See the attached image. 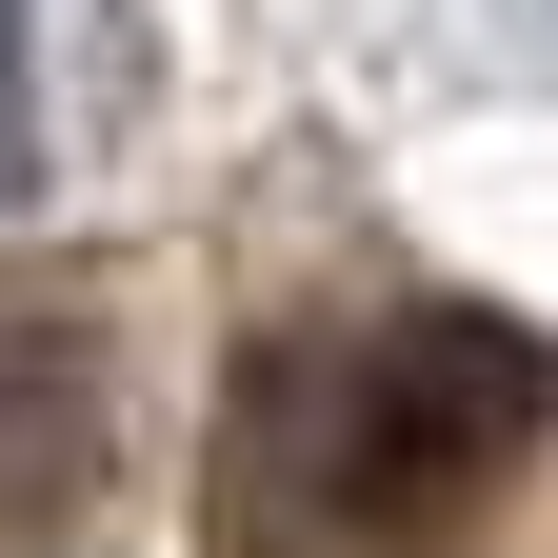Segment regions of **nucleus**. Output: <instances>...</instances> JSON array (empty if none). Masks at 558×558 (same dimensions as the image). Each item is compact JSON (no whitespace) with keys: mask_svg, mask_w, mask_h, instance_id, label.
Returning a JSON list of instances; mask_svg holds the SVG:
<instances>
[{"mask_svg":"<svg viewBox=\"0 0 558 558\" xmlns=\"http://www.w3.org/2000/svg\"><path fill=\"white\" fill-rule=\"evenodd\" d=\"M538 418H558V360L478 300L279 319L220 418V538L240 558H439L538 459Z\"/></svg>","mask_w":558,"mask_h":558,"instance_id":"f257e3e1","label":"nucleus"},{"mask_svg":"<svg viewBox=\"0 0 558 558\" xmlns=\"http://www.w3.org/2000/svg\"><path fill=\"white\" fill-rule=\"evenodd\" d=\"M100 439H120V399H100V319L0 279V558H60V538H81Z\"/></svg>","mask_w":558,"mask_h":558,"instance_id":"f03ea898","label":"nucleus"},{"mask_svg":"<svg viewBox=\"0 0 558 558\" xmlns=\"http://www.w3.org/2000/svg\"><path fill=\"white\" fill-rule=\"evenodd\" d=\"M40 21H60V0H0V199H40V180H60V100H40Z\"/></svg>","mask_w":558,"mask_h":558,"instance_id":"7ed1b4c3","label":"nucleus"}]
</instances>
